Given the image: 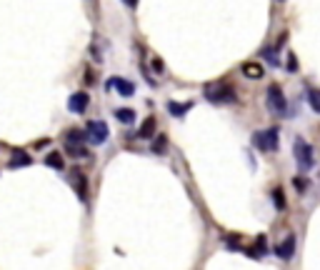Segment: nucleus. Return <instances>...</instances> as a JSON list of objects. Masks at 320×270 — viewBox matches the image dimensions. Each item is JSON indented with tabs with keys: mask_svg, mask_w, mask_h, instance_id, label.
<instances>
[{
	"mask_svg": "<svg viewBox=\"0 0 320 270\" xmlns=\"http://www.w3.org/2000/svg\"><path fill=\"white\" fill-rule=\"evenodd\" d=\"M165 148H168V138L165 135H160L155 143H153V153H158V155H163L165 153Z\"/></svg>",
	"mask_w": 320,
	"mask_h": 270,
	"instance_id": "obj_19",
	"label": "nucleus"
},
{
	"mask_svg": "<svg viewBox=\"0 0 320 270\" xmlns=\"http://www.w3.org/2000/svg\"><path fill=\"white\" fill-rule=\"evenodd\" d=\"M85 130H88L90 143H95V145H103V143L108 140V125H105L103 120H90Z\"/></svg>",
	"mask_w": 320,
	"mask_h": 270,
	"instance_id": "obj_5",
	"label": "nucleus"
},
{
	"mask_svg": "<svg viewBox=\"0 0 320 270\" xmlns=\"http://www.w3.org/2000/svg\"><path fill=\"white\" fill-rule=\"evenodd\" d=\"M45 165H50V168H55V170H63V168H65V163H63L60 153H48V158H45Z\"/></svg>",
	"mask_w": 320,
	"mask_h": 270,
	"instance_id": "obj_16",
	"label": "nucleus"
},
{
	"mask_svg": "<svg viewBox=\"0 0 320 270\" xmlns=\"http://www.w3.org/2000/svg\"><path fill=\"white\" fill-rule=\"evenodd\" d=\"M193 108V103H168V110H170V115H175V118H183L188 110Z\"/></svg>",
	"mask_w": 320,
	"mask_h": 270,
	"instance_id": "obj_11",
	"label": "nucleus"
},
{
	"mask_svg": "<svg viewBox=\"0 0 320 270\" xmlns=\"http://www.w3.org/2000/svg\"><path fill=\"white\" fill-rule=\"evenodd\" d=\"M265 103H268V108H270L273 113H278V115H288V113H285V110H288V103H285V95H283L280 85H270V88H268Z\"/></svg>",
	"mask_w": 320,
	"mask_h": 270,
	"instance_id": "obj_4",
	"label": "nucleus"
},
{
	"mask_svg": "<svg viewBox=\"0 0 320 270\" xmlns=\"http://www.w3.org/2000/svg\"><path fill=\"white\" fill-rule=\"evenodd\" d=\"M153 133H155V118H146L140 123L138 138H153Z\"/></svg>",
	"mask_w": 320,
	"mask_h": 270,
	"instance_id": "obj_12",
	"label": "nucleus"
},
{
	"mask_svg": "<svg viewBox=\"0 0 320 270\" xmlns=\"http://www.w3.org/2000/svg\"><path fill=\"white\" fill-rule=\"evenodd\" d=\"M243 75H245V78H253V80H260L263 68L258 63H245V65H243Z\"/></svg>",
	"mask_w": 320,
	"mask_h": 270,
	"instance_id": "obj_10",
	"label": "nucleus"
},
{
	"mask_svg": "<svg viewBox=\"0 0 320 270\" xmlns=\"http://www.w3.org/2000/svg\"><path fill=\"white\" fill-rule=\"evenodd\" d=\"M85 140H90V138H88V130L85 133H80V130L70 128V130L65 133V145H83Z\"/></svg>",
	"mask_w": 320,
	"mask_h": 270,
	"instance_id": "obj_9",
	"label": "nucleus"
},
{
	"mask_svg": "<svg viewBox=\"0 0 320 270\" xmlns=\"http://www.w3.org/2000/svg\"><path fill=\"white\" fill-rule=\"evenodd\" d=\"M115 118L120 120V123H125V125H133V123H135V113H133L130 108H118Z\"/></svg>",
	"mask_w": 320,
	"mask_h": 270,
	"instance_id": "obj_13",
	"label": "nucleus"
},
{
	"mask_svg": "<svg viewBox=\"0 0 320 270\" xmlns=\"http://www.w3.org/2000/svg\"><path fill=\"white\" fill-rule=\"evenodd\" d=\"M275 253H278V258H283V260H290L293 253H295V235H288V238L283 240L278 248H275Z\"/></svg>",
	"mask_w": 320,
	"mask_h": 270,
	"instance_id": "obj_8",
	"label": "nucleus"
},
{
	"mask_svg": "<svg viewBox=\"0 0 320 270\" xmlns=\"http://www.w3.org/2000/svg\"><path fill=\"white\" fill-rule=\"evenodd\" d=\"M108 88H115L120 95H125V98H130L133 93H135V85L130 83V80H125V78H113V80H108Z\"/></svg>",
	"mask_w": 320,
	"mask_h": 270,
	"instance_id": "obj_7",
	"label": "nucleus"
},
{
	"mask_svg": "<svg viewBox=\"0 0 320 270\" xmlns=\"http://www.w3.org/2000/svg\"><path fill=\"white\" fill-rule=\"evenodd\" d=\"M30 163H33V160H30V155H25V153L20 155V153H18V155H13V160H10V168H18V165H30Z\"/></svg>",
	"mask_w": 320,
	"mask_h": 270,
	"instance_id": "obj_17",
	"label": "nucleus"
},
{
	"mask_svg": "<svg viewBox=\"0 0 320 270\" xmlns=\"http://www.w3.org/2000/svg\"><path fill=\"white\" fill-rule=\"evenodd\" d=\"M263 55H265V60H268L270 65H278V55H275V50H273V48H268V50H263Z\"/></svg>",
	"mask_w": 320,
	"mask_h": 270,
	"instance_id": "obj_21",
	"label": "nucleus"
},
{
	"mask_svg": "<svg viewBox=\"0 0 320 270\" xmlns=\"http://www.w3.org/2000/svg\"><path fill=\"white\" fill-rule=\"evenodd\" d=\"M205 98L210 103H235V90L228 83H210L205 85Z\"/></svg>",
	"mask_w": 320,
	"mask_h": 270,
	"instance_id": "obj_1",
	"label": "nucleus"
},
{
	"mask_svg": "<svg viewBox=\"0 0 320 270\" xmlns=\"http://www.w3.org/2000/svg\"><path fill=\"white\" fill-rule=\"evenodd\" d=\"M88 103H90V95H88V93H73V95L68 98V110L75 113V115H80V113H85Z\"/></svg>",
	"mask_w": 320,
	"mask_h": 270,
	"instance_id": "obj_6",
	"label": "nucleus"
},
{
	"mask_svg": "<svg viewBox=\"0 0 320 270\" xmlns=\"http://www.w3.org/2000/svg\"><path fill=\"white\" fill-rule=\"evenodd\" d=\"M253 145L263 153H275L278 150V128H270V130H258L253 135Z\"/></svg>",
	"mask_w": 320,
	"mask_h": 270,
	"instance_id": "obj_3",
	"label": "nucleus"
},
{
	"mask_svg": "<svg viewBox=\"0 0 320 270\" xmlns=\"http://www.w3.org/2000/svg\"><path fill=\"white\" fill-rule=\"evenodd\" d=\"M273 203H275V208H278V210L285 208V195H283V190H280V188H275V190H273Z\"/></svg>",
	"mask_w": 320,
	"mask_h": 270,
	"instance_id": "obj_18",
	"label": "nucleus"
},
{
	"mask_svg": "<svg viewBox=\"0 0 320 270\" xmlns=\"http://www.w3.org/2000/svg\"><path fill=\"white\" fill-rule=\"evenodd\" d=\"M288 70H293V73L298 70V60H295V55H293V53H288Z\"/></svg>",
	"mask_w": 320,
	"mask_h": 270,
	"instance_id": "obj_22",
	"label": "nucleus"
},
{
	"mask_svg": "<svg viewBox=\"0 0 320 270\" xmlns=\"http://www.w3.org/2000/svg\"><path fill=\"white\" fill-rule=\"evenodd\" d=\"M308 103H310V108H313V110L320 115V88H310V90H308Z\"/></svg>",
	"mask_w": 320,
	"mask_h": 270,
	"instance_id": "obj_15",
	"label": "nucleus"
},
{
	"mask_svg": "<svg viewBox=\"0 0 320 270\" xmlns=\"http://www.w3.org/2000/svg\"><path fill=\"white\" fill-rule=\"evenodd\" d=\"M73 183H75V190H78V198L80 200H85V188H88V183H85V178L75 170V175H73Z\"/></svg>",
	"mask_w": 320,
	"mask_h": 270,
	"instance_id": "obj_14",
	"label": "nucleus"
},
{
	"mask_svg": "<svg viewBox=\"0 0 320 270\" xmlns=\"http://www.w3.org/2000/svg\"><path fill=\"white\" fill-rule=\"evenodd\" d=\"M295 163H298V168L305 173V170H310L313 165H315V155H313V145H308L303 138H298L295 140Z\"/></svg>",
	"mask_w": 320,
	"mask_h": 270,
	"instance_id": "obj_2",
	"label": "nucleus"
},
{
	"mask_svg": "<svg viewBox=\"0 0 320 270\" xmlns=\"http://www.w3.org/2000/svg\"><path fill=\"white\" fill-rule=\"evenodd\" d=\"M153 70H155V73H158V75H160V73H163V70H165V65H163V60H153Z\"/></svg>",
	"mask_w": 320,
	"mask_h": 270,
	"instance_id": "obj_23",
	"label": "nucleus"
},
{
	"mask_svg": "<svg viewBox=\"0 0 320 270\" xmlns=\"http://www.w3.org/2000/svg\"><path fill=\"white\" fill-rule=\"evenodd\" d=\"M68 148V153L73 155V158H88V150L83 148V145H65Z\"/></svg>",
	"mask_w": 320,
	"mask_h": 270,
	"instance_id": "obj_20",
	"label": "nucleus"
},
{
	"mask_svg": "<svg viewBox=\"0 0 320 270\" xmlns=\"http://www.w3.org/2000/svg\"><path fill=\"white\" fill-rule=\"evenodd\" d=\"M123 3H125V5H128V8H135V5H138V3H140V0H123Z\"/></svg>",
	"mask_w": 320,
	"mask_h": 270,
	"instance_id": "obj_24",
	"label": "nucleus"
}]
</instances>
